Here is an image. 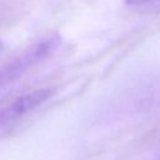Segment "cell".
Returning <instances> with one entry per match:
<instances>
[{
	"label": "cell",
	"mask_w": 160,
	"mask_h": 160,
	"mask_svg": "<svg viewBox=\"0 0 160 160\" xmlns=\"http://www.w3.org/2000/svg\"><path fill=\"white\" fill-rule=\"evenodd\" d=\"M60 38L50 35L28 48L22 54L10 60L0 69V91L18 81L32 66L46 59L59 45Z\"/></svg>",
	"instance_id": "cell-1"
},
{
	"label": "cell",
	"mask_w": 160,
	"mask_h": 160,
	"mask_svg": "<svg viewBox=\"0 0 160 160\" xmlns=\"http://www.w3.org/2000/svg\"><path fill=\"white\" fill-rule=\"evenodd\" d=\"M51 89H36L24 92L0 108V136L11 131L50 96Z\"/></svg>",
	"instance_id": "cell-2"
},
{
	"label": "cell",
	"mask_w": 160,
	"mask_h": 160,
	"mask_svg": "<svg viewBox=\"0 0 160 160\" xmlns=\"http://www.w3.org/2000/svg\"><path fill=\"white\" fill-rule=\"evenodd\" d=\"M129 5H144V4H150L158 0H125Z\"/></svg>",
	"instance_id": "cell-3"
},
{
	"label": "cell",
	"mask_w": 160,
	"mask_h": 160,
	"mask_svg": "<svg viewBox=\"0 0 160 160\" xmlns=\"http://www.w3.org/2000/svg\"><path fill=\"white\" fill-rule=\"evenodd\" d=\"M1 50H2V42H1V40H0V52H1Z\"/></svg>",
	"instance_id": "cell-4"
}]
</instances>
